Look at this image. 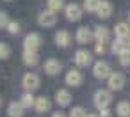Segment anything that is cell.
<instances>
[{"label": "cell", "mask_w": 130, "mask_h": 117, "mask_svg": "<svg viewBox=\"0 0 130 117\" xmlns=\"http://www.w3.org/2000/svg\"><path fill=\"white\" fill-rule=\"evenodd\" d=\"M93 103L94 106L100 110V108H107L110 103H112V94L110 90H105V89H100L94 92V98H93Z\"/></svg>", "instance_id": "cell-1"}, {"label": "cell", "mask_w": 130, "mask_h": 117, "mask_svg": "<svg viewBox=\"0 0 130 117\" xmlns=\"http://www.w3.org/2000/svg\"><path fill=\"white\" fill-rule=\"evenodd\" d=\"M116 113L119 117H130V101H119L116 106Z\"/></svg>", "instance_id": "cell-21"}, {"label": "cell", "mask_w": 130, "mask_h": 117, "mask_svg": "<svg viewBox=\"0 0 130 117\" xmlns=\"http://www.w3.org/2000/svg\"><path fill=\"white\" fill-rule=\"evenodd\" d=\"M23 113H25V106L18 101H13V103H9V106H7V115L9 117H23Z\"/></svg>", "instance_id": "cell-13"}, {"label": "cell", "mask_w": 130, "mask_h": 117, "mask_svg": "<svg viewBox=\"0 0 130 117\" xmlns=\"http://www.w3.org/2000/svg\"><path fill=\"white\" fill-rule=\"evenodd\" d=\"M7 2H9V0H7Z\"/></svg>", "instance_id": "cell-37"}, {"label": "cell", "mask_w": 130, "mask_h": 117, "mask_svg": "<svg viewBox=\"0 0 130 117\" xmlns=\"http://www.w3.org/2000/svg\"><path fill=\"white\" fill-rule=\"evenodd\" d=\"M75 39L80 43V44H87L91 39H94V36L91 34V30L87 27H80L77 29V34H75Z\"/></svg>", "instance_id": "cell-11"}, {"label": "cell", "mask_w": 130, "mask_h": 117, "mask_svg": "<svg viewBox=\"0 0 130 117\" xmlns=\"http://www.w3.org/2000/svg\"><path fill=\"white\" fill-rule=\"evenodd\" d=\"M86 117H100V115H93V113H87Z\"/></svg>", "instance_id": "cell-33"}, {"label": "cell", "mask_w": 130, "mask_h": 117, "mask_svg": "<svg viewBox=\"0 0 130 117\" xmlns=\"http://www.w3.org/2000/svg\"><path fill=\"white\" fill-rule=\"evenodd\" d=\"M55 43H57V46H61V48L70 46V44H71V36H70V32H68V30H59V32L55 34Z\"/></svg>", "instance_id": "cell-14"}, {"label": "cell", "mask_w": 130, "mask_h": 117, "mask_svg": "<svg viewBox=\"0 0 130 117\" xmlns=\"http://www.w3.org/2000/svg\"><path fill=\"white\" fill-rule=\"evenodd\" d=\"M55 101H57L59 106H68V105L71 103V94H70V90H68V89H59V90L55 92Z\"/></svg>", "instance_id": "cell-12"}, {"label": "cell", "mask_w": 130, "mask_h": 117, "mask_svg": "<svg viewBox=\"0 0 130 117\" xmlns=\"http://www.w3.org/2000/svg\"><path fill=\"white\" fill-rule=\"evenodd\" d=\"M100 117H110V110L109 108H100Z\"/></svg>", "instance_id": "cell-31"}, {"label": "cell", "mask_w": 130, "mask_h": 117, "mask_svg": "<svg viewBox=\"0 0 130 117\" xmlns=\"http://www.w3.org/2000/svg\"><path fill=\"white\" fill-rule=\"evenodd\" d=\"M7 30H9V34H18V32H20V25H18L16 21H9Z\"/></svg>", "instance_id": "cell-28"}, {"label": "cell", "mask_w": 130, "mask_h": 117, "mask_svg": "<svg viewBox=\"0 0 130 117\" xmlns=\"http://www.w3.org/2000/svg\"><path fill=\"white\" fill-rule=\"evenodd\" d=\"M52 117H66L62 112H55V113H52Z\"/></svg>", "instance_id": "cell-32"}, {"label": "cell", "mask_w": 130, "mask_h": 117, "mask_svg": "<svg viewBox=\"0 0 130 117\" xmlns=\"http://www.w3.org/2000/svg\"><path fill=\"white\" fill-rule=\"evenodd\" d=\"M64 14H66V18H68L70 21H78V20L82 18V9H80V6H77V4H68V6L64 7Z\"/></svg>", "instance_id": "cell-6"}, {"label": "cell", "mask_w": 130, "mask_h": 117, "mask_svg": "<svg viewBox=\"0 0 130 117\" xmlns=\"http://www.w3.org/2000/svg\"><path fill=\"white\" fill-rule=\"evenodd\" d=\"M114 34H116V37H128L130 36V25L128 23H118L116 27H114Z\"/></svg>", "instance_id": "cell-20"}, {"label": "cell", "mask_w": 130, "mask_h": 117, "mask_svg": "<svg viewBox=\"0 0 130 117\" xmlns=\"http://www.w3.org/2000/svg\"><path fill=\"white\" fill-rule=\"evenodd\" d=\"M107 85L110 90H121L125 87V75L121 73H110V76L107 78Z\"/></svg>", "instance_id": "cell-4"}, {"label": "cell", "mask_w": 130, "mask_h": 117, "mask_svg": "<svg viewBox=\"0 0 130 117\" xmlns=\"http://www.w3.org/2000/svg\"><path fill=\"white\" fill-rule=\"evenodd\" d=\"M0 106H2V98H0Z\"/></svg>", "instance_id": "cell-35"}, {"label": "cell", "mask_w": 130, "mask_h": 117, "mask_svg": "<svg viewBox=\"0 0 130 117\" xmlns=\"http://www.w3.org/2000/svg\"><path fill=\"white\" fill-rule=\"evenodd\" d=\"M128 21H130V14H128Z\"/></svg>", "instance_id": "cell-36"}, {"label": "cell", "mask_w": 130, "mask_h": 117, "mask_svg": "<svg viewBox=\"0 0 130 117\" xmlns=\"http://www.w3.org/2000/svg\"><path fill=\"white\" fill-rule=\"evenodd\" d=\"M23 62H25L27 66H30V67H34V66H38L39 57H38V53H36L34 50H25V52H23Z\"/></svg>", "instance_id": "cell-18"}, {"label": "cell", "mask_w": 130, "mask_h": 117, "mask_svg": "<svg viewBox=\"0 0 130 117\" xmlns=\"http://www.w3.org/2000/svg\"><path fill=\"white\" fill-rule=\"evenodd\" d=\"M119 64L125 67H130V50H126L125 53L119 55Z\"/></svg>", "instance_id": "cell-27"}, {"label": "cell", "mask_w": 130, "mask_h": 117, "mask_svg": "<svg viewBox=\"0 0 130 117\" xmlns=\"http://www.w3.org/2000/svg\"><path fill=\"white\" fill-rule=\"evenodd\" d=\"M93 36H94V39H96L98 43H107V41H109V29H105V27H96L94 32H93Z\"/></svg>", "instance_id": "cell-19"}, {"label": "cell", "mask_w": 130, "mask_h": 117, "mask_svg": "<svg viewBox=\"0 0 130 117\" xmlns=\"http://www.w3.org/2000/svg\"><path fill=\"white\" fill-rule=\"evenodd\" d=\"M20 103H22L25 108H30V106H34V105H36V99H34L32 92H27V94H23V96H22Z\"/></svg>", "instance_id": "cell-22"}, {"label": "cell", "mask_w": 130, "mask_h": 117, "mask_svg": "<svg viewBox=\"0 0 130 117\" xmlns=\"http://www.w3.org/2000/svg\"><path fill=\"white\" fill-rule=\"evenodd\" d=\"M46 4H48V9H50V11H54V13H57V11H61V9H64V7H66L62 0H48Z\"/></svg>", "instance_id": "cell-24"}, {"label": "cell", "mask_w": 130, "mask_h": 117, "mask_svg": "<svg viewBox=\"0 0 130 117\" xmlns=\"http://www.w3.org/2000/svg\"><path fill=\"white\" fill-rule=\"evenodd\" d=\"M11 55V48L7 43H0V59H7Z\"/></svg>", "instance_id": "cell-26"}, {"label": "cell", "mask_w": 130, "mask_h": 117, "mask_svg": "<svg viewBox=\"0 0 130 117\" xmlns=\"http://www.w3.org/2000/svg\"><path fill=\"white\" fill-rule=\"evenodd\" d=\"M34 108H36V112H39V113H46V112L52 108V103H50V99H46L45 96H41V98L36 99Z\"/></svg>", "instance_id": "cell-17"}, {"label": "cell", "mask_w": 130, "mask_h": 117, "mask_svg": "<svg viewBox=\"0 0 130 117\" xmlns=\"http://www.w3.org/2000/svg\"><path fill=\"white\" fill-rule=\"evenodd\" d=\"M96 14L100 18H109L112 14V4L107 2V0H102L100 6H98V9H96Z\"/></svg>", "instance_id": "cell-16"}, {"label": "cell", "mask_w": 130, "mask_h": 117, "mask_svg": "<svg viewBox=\"0 0 130 117\" xmlns=\"http://www.w3.org/2000/svg\"><path fill=\"white\" fill-rule=\"evenodd\" d=\"M22 87L27 90V92H32L39 87V76L34 75V73H25L23 78H22Z\"/></svg>", "instance_id": "cell-2"}, {"label": "cell", "mask_w": 130, "mask_h": 117, "mask_svg": "<svg viewBox=\"0 0 130 117\" xmlns=\"http://www.w3.org/2000/svg\"><path fill=\"white\" fill-rule=\"evenodd\" d=\"M7 25H9L7 14H4V13H0V29H7Z\"/></svg>", "instance_id": "cell-29"}, {"label": "cell", "mask_w": 130, "mask_h": 117, "mask_svg": "<svg viewBox=\"0 0 130 117\" xmlns=\"http://www.w3.org/2000/svg\"><path fill=\"white\" fill-rule=\"evenodd\" d=\"M82 73L80 71H77V69H71V71H68L66 73V78H64V82H66V85H70V87H78L80 83H82Z\"/></svg>", "instance_id": "cell-9"}, {"label": "cell", "mask_w": 130, "mask_h": 117, "mask_svg": "<svg viewBox=\"0 0 130 117\" xmlns=\"http://www.w3.org/2000/svg\"><path fill=\"white\" fill-rule=\"evenodd\" d=\"M93 75H94V78H98V80L109 78V76H110V66H109L107 62H103V60H98V62H94V66H93Z\"/></svg>", "instance_id": "cell-3"}, {"label": "cell", "mask_w": 130, "mask_h": 117, "mask_svg": "<svg viewBox=\"0 0 130 117\" xmlns=\"http://www.w3.org/2000/svg\"><path fill=\"white\" fill-rule=\"evenodd\" d=\"M87 113H86V110L82 108V106H73L71 110H70V117H86Z\"/></svg>", "instance_id": "cell-25"}, {"label": "cell", "mask_w": 130, "mask_h": 117, "mask_svg": "<svg viewBox=\"0 0 130 117\" xmlns=\"http://www.w3.org/2000/svg\"><path fill=\"white\" fill-rule=\"evenodd\" d=\"M38 23L41 25V27H46V29H50V27H54L55 25V13L54 11H43L39 16H38Z\"/></svg>", "instance_id": "cell-7"}, {"label": "cell", "mask_w": 130, "mask_h": 117, "mask_svg": "<svg viewBox=\"0 0 130 117\" xmlns=\"http://www.w3.org/2000/svg\"><path fill=\"white\" fill-rule=\"evenodd\" d=\"M100 2H102V0H84V9L87 13H96Z\"/></svg>", "instance_id": "cell-23"}, {"label": "cell", "mask_w": 130, "mask_h": 117, "mask_svg": "<svg viewBox=\"0 0 130 117\" xmlns=\"http://www.w3.org/2000/svg\"><path fill=\"white\" fill-rule=\"evenodd\" d=\"M41 43H43V41H41V36L36 34V32H32V34H29V36L23 39V48H25V50H34V52H36V50L41 46Z\"/></svg>", "instance_id": "cell-5"}, {"label": "cell", "mask_w": 130, "mask_h": 117, "mask_svg": "<svg viewBox=\"0 0 130 117\" xmlns=\"http://www.w3.org/2000/svg\"><path fill=\"white\" fill-rule=\"evenodd\" d=\"M94 53H96V55H103V53H105V44H103V43H98V44L94 46Z\"/></svg>", "instance_id": "cell-30"}, {"label": "cell", "mask_w": 130, "mask_h": 117, "mask_svg": "<svg viewBox=\"0 0 130 117\" xmlns=\"http://www.w3.org/2000/svg\"><path fill=\"white\" fill-rule=\"evenodd\" d=\"M75 64L78 66V67H87L91 62H93V59H91V53L89 52H86V50H78L77 53H75Z\"/></svg>", "instance_id": "cell-8"}, {"label": "cell", "mask_w": 130, "mask_h": 117, "mask_svg": "<svg viewBox=\"0 0 130 117\" xmlns=\"http://www.w3.org/2000/svg\"><path fill=\"white\" fill-rule=\"evenodd\" d=\"M112 53H118V55H121V53H125L126 50H128V41L125 39V37H118L114 43H112Z\"/></svg>", "instance_id": "cell-15"}, {"label": "cell", "mask_w": 130, "mask_h": 117, "mask_svg": "<svg viewBox=\"0 0 130 117\" xmlns=\"http://www.w3.org/2000/svg\"><path fill=\"white\" fill-rule=\"evenodd\" d=\"M45 73L46 75H50V76H55V75H59L61 73V69H62V66H61V62L57 60V59H48L46 62H45Z\"/></svg>", "instance_id": "cell-10"}, {"label": "cell", "mask_w": 130, "mask_h": 117, "mask_svg": "<svg viewBox=\"0 0 130 117\" xmlns=\"http://www.w3.org/2000/svg\"><path fill=\"white\" fill-rule=\"evenodd\" d=\"M126 41H128V50H130V36L126 37Z\"/></svg>", "instance_id": "cell-34"}]
</instances>
